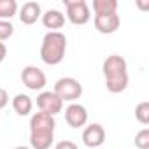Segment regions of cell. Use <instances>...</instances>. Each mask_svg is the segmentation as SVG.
Here are the masks:
<instances>
[{
  "mask_svg": "<svg viewBox=\"0 0 149 149\" xmlns=\"http://www.w3.org/2000/svg\"><path fill=\"white\" fill-rule=\"evenodd\" d=\"M135 147L139 149H149V128H142L135 135Z\"/></svg>",
  "mask_w": 149,
  "mask_h": 149,
  "instance_id": "cell-18",
  "label": "cell"
},
{
  "mask_svg": "<svg viewBox=\"0 0 149 149\" xmlns=\"http://www.w3.org/2000/svg\"><path fill=\"white\" fill-rule=\"evenodd\" d=\"M13 33H14V25L11 21L0 19V42H4L9 37H13Z\"/></svg>",
  "mask_w": 149,
  "mask_h": 149,
  "instance_id": "cell-19",
  "label": "cell"
},
{
  "mask_svg": "<svg viewBox=\"0 0 149 149\" xmlns=\"http://www.w3.org/2000/svg\"><path fill=\"white\" fill-rule=\"evenodd\" d=\"M93 11H95V16L118 13V2L116 0H93Z\"/></svg>",
  "mask_w": 149,
  "mask_h": 149,
  "instance_id": "cell-16",
  "label": "cell"
},
{
  "mask_svg": "<svg viewBox=\"0 0 149 149\" xmlns=\"http://www.w3.org/2000/svg\"><path fill=\"white\" fill-rule=\"evenodd\" d=\"M14 149H32V147H28V146H16Z\"/></svg>",
  "mask_w": 149,
  "mask_h": 149,
  "instance_id": "cell-23",
  "label": "cell"
},
{
  "mask_svg": "<svg viewBox=\"0 0 149 149\" xmlns=\"http://www.w3.org/2000/svg\"><path fill=\"white\" fill-rule=\"evenodd\" d=\"M54 140L53 132H30V147L32 149H49Z\"/></svg>",
  "mask_w": 149,
  "mask_h": 149,
  "instance_id": "cell-13",
  "label": "cell"
},
{
  "mask_svg": "<svg viewBox=\"0 0 149 149\" xmlns=\"http://www.w3.org/2000/svg\"><path fill=\"white\" fill-rule=\"evenodd\" d=\"M105 142V128L100 123H91L83 132V144L90 149H100Z\"/></svg>",
  "mask_w": 149,
  "mask_h": 149,
  "instance_id": "cell-7",
  "label": "cell"
},
{
  "mask_svg": "<svg viewBox=\"0 0 149 149\" xmlns=\"http://www.w3.org/2000/svg\"><path fill=\"white\" fill-rule=\"evenodd\" d=\"M54 126H56L54 116L46 114L42 111L33 112L30 118V132H53L54 133Z\"/></svg>",
  "mask_w": 149,
  "mask_h": 149,
  "instance_id": "cell-10",
  "label": "cell"
},
{
  "mask_svg": "<svg viewBox=\"0 0 149 149\" xmlns=\"http://www.w3.org/2000/svg\"><path fill=\"white\" fill-rule=\"evenodd\" d=\"M13 109L18 116H28L32 114V109H33V100L25 95V93H18L14 98H13Z\"/></svg>",
  "mask_w": 149,
  "mask_h": 149,
  "instance_id": "cell-14",
  "label": "cell"
},
{
  "mask_svg": "<svg viewBox=\"0 0 149 149\" xmlns=\"http://www.w3.org/2000/svg\"><path fill=\"white\" fill-rule=\"evenodd\" d=\"M42 16V9L39 2H25L23 7L19 9V21L23 25H33L37 23V19H40Z\"/></svg>",
  "mask_w": 149,
  "mask_h": 149,
  "instance_id": "cell-11",
  "label": "cell"
},
{
  "mask_svg": "<svg viewBox=\"0 0 149 149\" xmlns=\"http://www.w3.org/2000/svg\"><path fill=\"white\" fill-rule=\"evenodd\" d=\"M53 91L58 95V98L61 102L74 104L83 95V84L77 79H74V77H60L54 83V90Z\"/></svg>",
  "mask_w": 149,
  "mask_h": 149,
  "instance_id": "cell-3",
  "label": "cell"
},
{
  "mask_svg": "<svg viewBox=\"0 0 149 149\" xmlns=\"http://www.w3.org/2000/svg\"><path fill=\"white\" fill-rule=\"evenodd\" d=\"M6 56H7V47H6L4 42H0V65H2V61L6 60Z\"/></svg>",
  "mask_w": 149,
  "mask_h": 149,
  "instance_id": "cell-22",
  "label": "cell"
},
{
  "mask_svg": "<svg viewBox=\"0 0 149 149\" xmlns=\"http://www.w3.org/2000/svg\"><path fill=\"white\" fill-rule=\"evenodd\" d=\"M93 23H95L97 32L105 33V35H111V33L118 32V28H119V25H121V18H119L118 13L97 14V16H93Z\"/></svg>",
  "mask_w": 149,
  "mask_h": 149,
  "instance_id": "cell-8",
  "label": "cell"
},
{
  "mask_svg": "<svg viewBox=\"0 0 149 149\" xmlns=\"http://www.w3.org/2000/svg\"><path fill=\"white\" fill-rule=\"evenodd\" d=\"M135 118L140 125H149V102H140L135 107Z\"/></svg>",
  "mask_w": 149,
  "mask_h": 149,
  "instance_id": "cell-17",
  "label": "cell"
},
{
  "mask_svg": "<svg viewBox=\"0 0 149 149\" xmlns=\"http://www.w3.org/2000/svg\"><path fill=\"white\" fill-rule=\"evenodd\" d=\"M18 14V2L16 0H0V19L11 21Z\"/></svg>",
  "mask_w": 149,
  "mask_h": 149,
  "instance_id": "cell-15",
  "label": "cell"
},
{
  "mask_svg": "<svg viewBox=\"0 0 149 149\" xmlns=\"http://www.w3.org/2000/svg\"><path fill=\"white\" fill-rule=\"evenodd\" d=\"M65 121L70 128H81L88 123V111L81 104H70L65 109Z\"/></svg>",
  "mask_w": 149,
  "mask_h": 149,
  "instance_id": "cell-9",
  "label": "cell"
},
{
  "mask_svg": "<svg viewBox=\"0 0 149 149\" xmlns=\"http://www.w3.org/2000/svg\"><path fill=\"white\" fill-rule=\"evenodd\" d=\"M67 51V37L61 32H47L40 44V60L46 65H58L63 61Z\"/></svg>",
  "mask_w": 149,
  "mask_h": 149,
  "instance_id": "cell-2",
  "label": "cell"
},
{
  "mask_svg": "<svg viewBox=\"0 0 149 149\" xmlns=\"http://www.w3.org/2000/svg\"><path fill=\"white\" fill-rule=\"evenodd\" d=\"M102 72L105 77V88L111 93H121L128 88V65L119 54H111L104 60Z\"/></svg>",
  "mask_w": 149,
  "mask_h": 149,
  "instance_id": "cell-1",
  "label": "cell"
},
{
  "mask_svg": "<svg viewBox=\"0 0 149 149\" xmlns=\"http://www.w3.org/2000/svg\"><path fill=\"white\" fill-rule=\"evenodd\" d=\"M37 107H39V111H42L46 114L56 116L58 112L63 111V102L58 98V95L54 91H40L37 95Z\"/></svg>",
  "mask_w": 149,
  "mask_h": 149,
  "instance_id": "cell-6",
  "label": "cell"
},
{
  "mask_svg": "<svg viewBox=\"0 0 149 149\" xmlns=\"http://www.w3.org/2000/svg\"><path fill=\"white\" fill-rule=\"evenodd\" d=\"M54 149H79V147H77L76 142H72V140H60L54 146Z\"/></svg>",
  "mask_w": 149,
  "mask_h": 149,
  "instance_id": "cell-20",
  "label": "cell"
},
{
  "mask_svg": "<svg viewBox=\"0 0 149 149\" xmlns=\"http://www.w3.org/2000/svg\"><path fill=\"white\" fill-rule=\"evenodd\" d=\"M7 104H9V95H7V91L4 88H0V111H2Z\"/></svg>",
  "mask_w": 149,
  "mask_h": 149,
  "instance_id": "cell-21",
  "label": "cell"
},
{
  "mask_svg": "<svg viewBox=\"0 0 149 149\" xmlns=\"http://www.w3.org/2000/svg\"><path fill=\"white\" fill-rule=\"evenodd\" d=\"M21 81L32 91H42L44 86L47 84V77H46L44 70H40L35 65H26L21 70Z\"/></svg>",
  "mask_w": 149,
  "mask_h": 149,
  "instance_id": "cell-5",
  "label": "cell"
},
{
  "mask_svg": "<svg viewBox=\"0 0 149 149\" xmlns=\"http://www.w3.org/2000/svg\"><path fill=\"white\" fill-rule=\"evenodd\" d=\"M40 19H42V25L46 28H49V32H60V28L65 25V14L61 11H58V9L46 11L40 16Z\"/></svg>",
  "mask_w": 149,
  "mask_h": 149,
  "instance_id": "cell-12",
  "label": "cell"
},
{
  "mask_svg": "<svg viewBox=\"0 0 149 149\" xmlns=\"http://www.w3.org/2000/svg\"><path fill=\"white\" fill-rule=\"evenodd\" d=\"M67 19L72 25H86L91 19V11L86 0H65Z\"/></svg>",
  "mask_w": 149,
  "mask_h": 149,
  "instance_id": "cell-4",
  "label": "cell"
}]
</instances>
